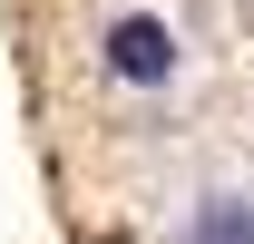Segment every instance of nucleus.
<instances>
[{"label": "nucleus", "mask_w": 254, "mask_h": 244, "mask_svg": "<svg viewBox=\"0 0 254 244\" xmlns=\"http://www.w3.org/2000/svg\"><path fill=\"white\" fill-rule=\"evenodd\" d=\"M98 88L108 98H137V108H166V98L195 88V30L157 0H118L108 20H98Z\"/></svg>", "instance_id": "f257e3e1"}, {"label": "nucleus", "mask_w": 254, "mask_h": 244, "mask_svg": "<svg viewBox=\"0 0 254 244\" xmlns=\"http://www.w3.org/2000/svg\"><path fill=\"white\" fill-rule=\"evenodd\" d=\"M157 244H254V176L245 166H205V176L166 205Z\"/></svg>", "instance_id": "f03ea898"}]
</instances>
